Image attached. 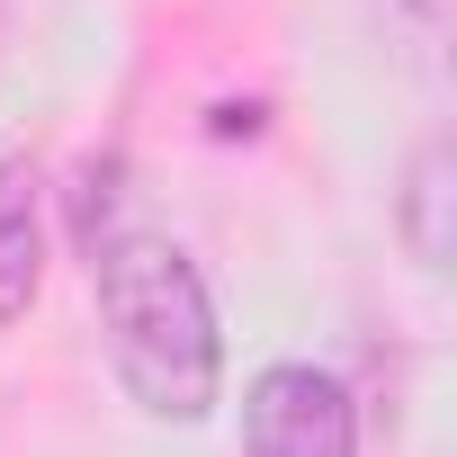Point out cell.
<instances>
[{
	"mask_svg": "<svg viewBox=\"0 0 457 457\" xmlns=\"http://www.w3.org/2000/svg\"><path fill=\"white\" fill-rule=\"evenodd\" d=\"M90 296L117 386L153 421H206L224 395V332L197 261L153 224H117V234H90Z\"/></svg>",
	"mask_w": 457,
	"mask_h": 457,
	"instance_id": "6da1fadb",
	"label": "cell"
},
{
	"mask_svg": "<svg viewBox=\"0 0 457 457\" xmlns=\"http://www.w3.org/2000/svg\"><path fill=\"white\" fill-rule=\"evenodd\" d=\"M243 457H359V403L314 359H270L243 386Z\"/></svg>",
	"mask_w": 457,
	"mask_h": 457,
	"instance_id": "7a4b0ae2",
	"label": "cell"
},
{
	"mask_svg": "<svg viewBox=\"0 0 457 457\" xmlns=\"http://www.w3.org/2000/svg\"><path fill=\"white\" fill-rule=\"evenodd\" d=\"M46 278V179L28 153L0 162V323H19Z\"/></svg>",
	"mask_w": 457,
	"mask_h": 457,
	"instance_id": "3957f363",
	"label": "cell"
},
{
	"mask_svg": "<svg viewBox=\"0 0 457 457\" xmlns=\"http://www.w3.org/2000/svg\"><path fill=\"white\" fill-rule=\"evenodd\" d=\"M448 197H457V188H448V144H430V153L412 162V179H403V243H412V261H421V270H439V261H448V224H439V215H448Z\"/></svg>",
	"mask_w": 457,
	"mask_h": 457,
	"instance_id": "277c9868",
	"label": "cell"
}]
</instances>
